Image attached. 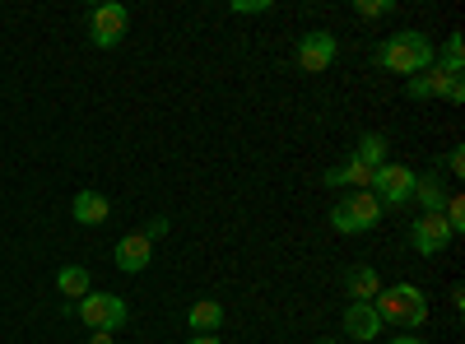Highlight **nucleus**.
<instances>
[{"label": "nucleus", "mask_w": 465, "mask_h": 344, "mask_svg": "<svg viewBox=\"0 0 465 344\" xmlns=\"http://www.w3.org/2000/svg\"><path fill=\"white\" fill-rule=\"evenodd\" d=\"M447 172H451V177L465 172V149H451V154H447Z\"/></svg>", "instance_id": "obj_23"}, {"label": "nucleus", "mask_w": 465, "mask_h": 344, "mask_svg": "<svg viewBox=\"0 0 465 344\" xmlns=\"http://www.w3.org/2000/svg\"><path fill=\"white\" fill-rule=\"evenodd\" d=\"M354 15L359 19H386V15H396V0H359Z\"/></svg>", "instance_id": "obj_20"}, {"label": "nucleus", "mask_w": 465, "mask_h": 344, "mask_svg": "<svg viewBox=\"0 0 465 344\" xmlns=\"http://www.w3.org/2000/svg\"><path fill=\"white\" fill-rule=\"evenodd\" d=\"M74 317H80L89 330H107L112 335V330H122L131 321V308H126L122 293H107V289L98 293L94 289V293H84L80 302H74Z\"/></svg>", "instance_id": "obj_4"}, {"label": "nucleus", "mask_w": 465, "mask_h": 344, "mask_svg": "<svg viewBox=\"0 0 465 344\" xmlns=\"http://www.w3.org/2000/svg\"><path fill=\"white\" fill-rule=\"evenodd\" d=\"M126 28H131V10L116 5V0H107V5L89 10V37H94V47H103V52L122 43Z\"/></svg>", "instance_id": "obj_7"}, {"label": "nucleus", "mask_w": 465, "mask_h": 344, "mask_svg": "<svg viewBox=\"0 0 465 344\" xmlns=\"http://www.w3.org/2000/svg\"><path fill=\"white\" fill-rule=\"evenodd\" d=\"M317 344H344V339H317Z\"/></svg>", "instance_id": "obj_28"}, {"label": "nucleus", "mask_w": 465, "mask_h": 344, "mask_svg": "<svg viewBox=\"0 0 465 344\" xmlns=\"http://www.w3.org/2000/svg\"><path fill=\"white\" fill-rule=\"evenodd\" d=\"M410 247H414L419 256H438V251H447V247H451V228H447V219H442V214H419V219L410 223Z\"/></svg>", "instance_id": "obj_8"}, {"label": "nucleus", "mask_w": 465, "mask_h": 344, "mask_svg": "<svg viewBox=\"0 0 465 344\" xmlns=\"http://www.w3.org/2000/svg\"><path fill=\"white\" fill-rule=\"evenodd\" d=\"M344 289H349L354 302H372L381 293V280H377L372 265H349V270H344Z\"/></svg>", "instance_id": "obj_14"}, {"label": "nucleus", "mask_w": 465, "mask_h": 344, "mask_svg": "<svg viewBox=\"0 0 465 344\" xmlns=\"http://www.w3.org/2000/svg\"><path fill=\"white\" fill-rule=\"evenodd\" d=\"M433 70H442V74H451V80H460V70H465V43H460V33H451L447 43H442V52L433 56Z\"/></svg>", "instance_id": "obj_18"}, {"label": "nucleus", "mask_w": 465, "mask_h": 344, "mask_svg": "<svg viewBox=\"0 0 465 344\" xmlns=\"http://www.w3.org/2000/svg\"><path fill=\"white\" fill-rule=\"evenodd\" d=\"M112 260H116V270L140 275V270H149V260H153V242H149L144 233H126L122 242H116Z\"/></svg>", "instance_id": "obj_9"}, {"label": "nucleus", "mask_w": 465, "mask_h": 344, "mask_svg": "<svg viewBox=\"0 0 465 344\" xmlns=\"http://www.w3.org/2000/svg\"><path fill=\"white\" fill-rule=\"evenodd\" d=\"M270 0H232V15H265Z\"/></svg>", "instance_id": "obj_21"}, {"label": "nucleus", "mask_w": 465, "mask_h": 344, "mask_svg": "<svg viewBox=\"0 0 465 344\" xmlns=\"http://www.w3.org/2000/svg\"><path fill=\"white\" fill-rule=\"evenodd\" d=\"M391 344H429V339H419V335H396Z\"/></svg>", "instance_id": "obj_27"}, {"label": "nucleus", "mask_w": 465, "mask_h": 344, "mask_svg": "<svg viewBox=\"0 0 465 344\" xmlns=\"http://www.w3.org/2000/svg\"><path fill=\"white\" fill-rule=\"evenodd\" d=\"M354 159H359L363 168H372V172H377V168L386 163V135H377V131H372V135H363V140H359V149H354Z\"/></svg>", "instance_id": "obj_19"}, {"label": "nucleus", "mask_w": 465, "mask_h": 344, "mask_svg": "<svg viewBox=\"0 0 465 344\" xmlns=\"http://www.w3.org/2000/svg\"><path fill=\"white\" fill-rule=\"evenodd\" d=\"M442 98H447V103H465V80H451Z\"/></svg>", "instance_id": "obj_24"}, {"label": "nucleus", "mask_w": 465, "mask_h": 344, "mask_svg": "<svg viewBox=\"0 0 465 344\" xmlns=\"http://www.w3.org/2000/svg\"><path fill=\"white\" fill-rule=\"evenodd\" d=\"M326 186H349V191H368V186H372V168H363L359 159H349V163H340V168H331V172H326Z\"/></svg>", "instance_id": "obj_17"}, {"label": "nucleus", "mask_w": 465, "mask_h": 344, "mask_svg": "<svg viewBox=\"0 0 465 344\" xmlns=\"http://www.w3.org/2000/svg\"><path fill=\"white\" fill-rule=\"evenodd\" d=\"M433 56L438 47L429 43V33H419V28H405V33H391V37H381L372 61L381 70H391V74H405V80H414V74L423 70H433Z\"/></svg>", "instance_id": "obj_1"}, {"label": "nucleus", "mask_w": 465, "mask_h": 344, "mask_svg": "<svg viewBox=\"0 0 465 344\" xmlns=\"http://www.w3.org/2000/svg\"><path fill=\"white\" fill-rule=\"evenodd\" d=\"M163 233H168V219H163V214H153V219L144 223V238L153 242V238H163Z\"/></svg>", "instance_id": "obj_22"}, {"label": "nucleus", "mask_w": 465, "mask_h": 344, "mask_svg": "<svg viewBox=\"0 0 465 344\" xmlns=\"http://www.w3.org/2000/svg\"><path fill=\"white\" fill-rule=\"evenodd\" d=\"M414 168H405V163H381L377 172H372V196H377V205L381 210H401V205H410L414 201Z\"/></svg>", "instance_id": "obj_5"}, {"label": "nucleus", "mask_w": 465, "mask_h": 344, "mask_svg": "<svg viewBox=\"0 0 465 344\" xmlns=\"http://www.w3.org/2000/svg\"><path fill=\"white\" fill-rule=\"evenodd\" d=\"M381 223V205L372 191H344V196L331 205V228L344 238H354V233H368V228Z\"/></svg>", "instance_id": "obj_3"}, {"label": "nucleus", "mask_w": 465, "mask_h": 344, "mask_svg": "<svg viewBox=\"0 0 465 344\" xmlns=\"http://www.w3.org/2000/svg\"><path fill=\"white\" fill-rule=\"evenodd\" d=\"M70 214H74V223H107V214H112V201L103 196V191H80L74 196V205H70Z\"/></svg>", "instance_id": "obj_13"}, {"label": "nucleus", "mask_w": 465, "mask_h": 344, "mask_svg": "<svg viewBox=\"0 0 465 344\" xmlns=\"http://www.w3.org/2000/svg\"><path fill=\"white\" fill-rule=\"evenodd\" d=\"M89 344H116V339H112L107 330H94V335H89Z\"/></svg>", "instance_id": "obj_26"}, {"label": "nucleus", "mask_w": 465, "mask_h": 344, "mask_svg": "<svg viewBox=\"0 0 465 344\" xmlns=\"http://www.w3.org/2000/svg\"><path fill=\"white\" fill-rule=\"evenodd\" d=\"M186 344H223V339H219V335H191Z\"/></svg>", "instance_id": "obj_25"}, {"label": "nucleus", "mask_w": 465, "mask_h": 344, "mask_svg": "<svg viewBox=\"0 0 465 344\" xmlns=\"http://www.w3.org/2000/svg\"><path fill=\"white\" fill-rule=\"evenodd\" d=\"M186 326H191V335H219V326H223V302H219V298H201V302H191Z\"/></svg>", "instance_id": "obj_11"}, {"label": "nucleus", "mask_w": 465, "mask_h": 344, "mask_svg": "<svg viewBox=\"0 0 465 344\" xmlns=\"http://www.w3.org/2000/svg\"><path fill=\"white\" fill-rule=\"evenodd\" d=\"M335 56H340V43H335V33H326V28L302 33L298 47H293V61H298V70H307V74H326V70L335 65Z\"/></svg>", "instance_id": "obj_6"}, {"label": "nucleus", "mask_w": 465, "mask_h": 344, "mask_svg": "<svg viewBox=\"0 0 465 344\" xmlns=\"http://www.w3.org/2000/svg\"><path fill=\"white\" fill-rule=\"evenodd\" d=\"M56 293L80 302L84 293H94V275L84 270V265H61V270H56Z\"/></svg>", "instance_id": "obj_16"}, {"label": "nucleus", "mask_w": 465, "mask_h": 344, "mask_svg": "<svg viewBox=\"0 0 465 344\" xmlns=\"http://www.w3.org/2000/svg\"><path fill=\"white\" fill-rule=\"evenodd\" d=\"M447 84H451V74H442V70H423V74H414V80H405V93H410L414 103H429V98H442Z\"/></svg>", "instance_id": "obj_15"}, {"label": "nucleus", "mask_w": 465, "mask_h": 344, "mask_svg": "<svg viewBox=\"0 0 465 344\" xmlns=\"http://www.w3.org/2000/svg\"><path fill=\"white\" fill-rule=\"evenodd\" d=\"M447 196H451V191L442 186L438 168H433V172H423V177H414V201H419V210H423V214H442Z\"/></svg>", "instance_id": "obj_12"}, {"label": "nucleus", "mask_w": 465, "mask_h": 344, "mask_svg": "<svg viewBox=\"0 0 465 344\" xmlns=\"http://www.w3.org/2000/svg\"><path fill=\"white\" fill-rule=\"evenodd\" d=\"M372 308L381 317V326H396V330H419L429 321V298H423L419 284H391L372 298Z\"/></svg>", "instance_id": "obj_2"}, {"label": "nucleus", "mask_w": 465, "mask_h": 344, "mask_svg": "<svg viewBox=\"0 0 465 344\" xmlns=\"http://www.w3.org/2000/svg\"><path fill=\"white\" fill-rule=\"evenodd\" d=\"M381 330H386V326H381V317H377L372 302H349V308H344V335H349V339L368 344V339H377Z\"/></svg>", "instance_id": "obj_10"}]
</instances>
